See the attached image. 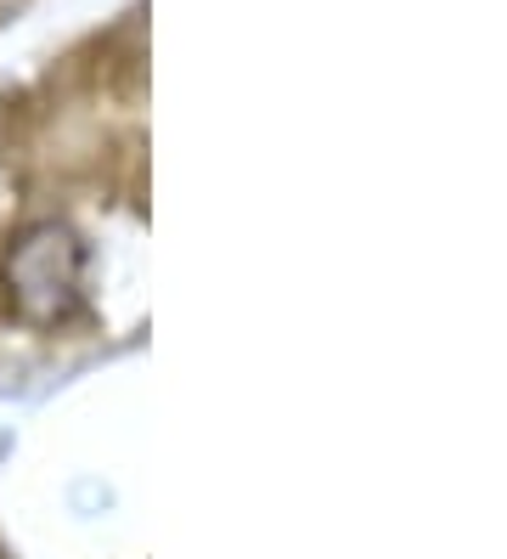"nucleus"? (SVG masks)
Returning a JSON list of instances; mask_svg holds the SVG:
<instances>
[{
    "label": "nucleus",
    "mask_w": 507,
    "mask_h": 559,
    "mask_svg": "<svg viewBox=\"0 0 507 559\" xmlns=\"http://www.w3.org/2000/svg\"><path fill=\"white\" fill-rule=\"evenodd\" d=\"M80 243L68 226L57 221H40L12 243L7 254V288H12V306L28 317V322H57L74 311L80 300Z\"/></svg>",
    "instance_id": "1"
}]
</instances>
